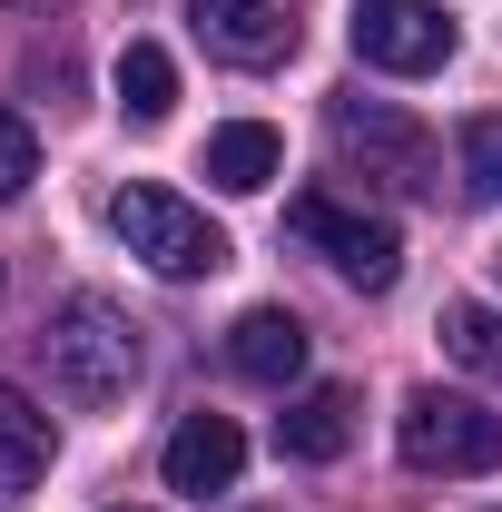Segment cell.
<instances>
[{"instance_id": "5", "label": "cell", "mask_w": 502, "mask_h": 512, "mask_svg": "<svg viewBox=\"0 0 502 512\" xmlns=\"http://www.w3.org/2000/svg\"><path fill=\"white\" fill-rule=\"evenodd\" d=\"M286 227L306 237L345 286H365V296H384L394 276H404V237H394V217H375V207H345L335 188H306L286 197Z\"/></svg>"}, {"instance_id": "17", "label": "cell", "mask_w": 502, "mask_h": 512, "mask_svg": "<svg viewBox=\"0 0 502 512\" xmlns=\"http://www.w3.org/2000/svg\"><path fill=\"white\" fill-rule=\"evenodd\" d=\"M10 10H50V0H10Z\"/></svg>"}, {"instance_id": "1", "label": "cell", "mask_w": 502, "mask_h": 512, "mask_svg": "<svg viewBox=\"0 0 502 512\" xmlns=\"http://www.w3.org/2000/svg\"><path fill=\"white\" fill-rule=\"evenodd\" d=\"M109 237H119L148 276H168V286H188V276H217L227 266V227L188 207L178 188H148V178H128L109 188Z\"/></svg>"}, {"instance_id": "10", "label": "cell", "mask_w": 502, "mask_h": 512, "mask_svg": "<svg viewBox=\"0 0 502 512\" xmlns=\"http://www.w3.org/2000/svg\"><path fill=\"white\" fill-rule=\"evenodd\" d=\"M345 434H355V394H345V384H306V394L276 414V453H286V463H335Z\"/></svg>"}, {"instance_id": "14", "label": "cell", "mask_w": 502, "mask_h": 512, "mask_svg": "<svg viewBox=\"0 0 502 512\" xmlns=\"http://www.w3.org/2000/svg\"><path fill=\"white\" fill-rule=\"evenodd\" d=\"M434 335H443V355H453V365H473L483 384H502V316L483 306V296H453Z\"/></svg>"}, {"instance_id": "6", "label": "cell", "mask_w": 502, "mask_h": 512, "mask_svg": "<svg viewBox=\"0 0 502 512\" xmlns=\"http://www.w3.org/2000/svg\"><path fill=\"white\" fill-rule=\"evenodd\" d=\"M453 10L443 0H355V60L384 79H434L453 60Z\"/></svg>"}, {"instance_id": "3", "label": "cell", "mask_w": 502, "mask_h": 512, "mask_svg": "<svg viewBox=\"0 0 502 512\" xmlns=\"http://www.w3.org/2000/svg\"><path fill=\"white\" fill-rule=\"evenodd\" d=\"M325 138H335V158H345V168H365V178H375V188H394V197H434V188H443L434 128L404 119L394 99H335Z\"/></svg>"}, {"instance_id": "19", "label": "cell", "mask_w": 502, "mask_h": 512, "mask_svg": "<svg viewBox=\"0 0 502 512\" xmlns=\"http://www.w3.org/2000/svg\"><path fill=\"white\" fill-rule=\"evenodd\" d=\"M119 512H128V503H119Z\"/></svg>"}, {"instance_id": "13", "label": "cell", "mask_w": 502, "mask_h": 512, "mask_svg": "<svg viewBox=\"0 0 502 512\" xmlns=\"http://www.w3.org/2000/svg\"><path fill=\"white\" fill-rule=\"evenodd\" d=\"M119 109L138 128H158L168 109H178V60H168L158 40H128V50H119Z\"/></svg>"}, {"instance_id": "16", "label": "cell", "mask_w": 502, "mask_h": 512, "mask_svg": "<svg viewBox=\"0 0 502 512\" xmlns=\"http://www.w3.org/2000/svg\"><path fill=\"white\" fill-rule=\"evenodd\" d=\"M30 178H40V138L20 109H0V197H30Z\"/></svg>"}, {"instance_id": "4", "label": "cell", "mask_w": 502, "mask_h": 512, "mask_svg": "<svg viewBox=\"0 0 502 512\" xmlns=\"http://www.w3.org/2000/svg\"><path fill=\"white\" fill-rule=\"evenodd\" d=\"M394 444H404L414 473H502V414L473 404V394L414 384L404 414H394Z\"/></svg>"}, {"instance_id": "12", "label": "cell", "mask_w": 502, "mask_h": 512, "mask_svg": "<svg viewBox=\"0 0 502 512\" xmlns=\"http://www.w3.org/2000/svg\"><path fill=\"white\" fill-rule=\"evenodd\" d=\"M50 453H60L50 414H40L20 384H0V493H30V483L50 473Z\"/></svg>"}, {"instance_id": "8", "label": "cell", "mask_w": 502, "mask_h": 512, "mask_svg": "<svg viewBox=\"0 0 502 512\" xmlns=\"http://www.w3.org/2000/svg\"><path fill=\"white\" fill-rule=\"evenodd\" d=\"M237 473H247V434H237L227 414H188V424L168 434V493L217 503V493H237Z\"/></svg>"}, {"instance_id": "9", "label": "cell", "mask_w": 502, "mask_h": 512, "mask_svg": "<svg viewBox=\"0 0 502 512\" xmlns=\"http://www.w3.org/2000/svg\"><path fill=\"white\" fill-rule=\"evenodd\" d=\"M227 365L247 384H296L306 375V325L286 316V306H247V316L227 325Z\"/></svg>"}, {"instance_id": "2", "label": "cell", "mask_w": 502, "mask_h": 512, "mask_svg": "<svg viewBox=\"0 0 502 512\" xmlns=\"http://www.w3.org/2000/svg\"><path fill=\"white\" fill-rule=\"evenodd\" d=\"M40 355H50V384L69 404H119L138 384V325L109 296H69L60 316L40 325Z\"/></svg>"}, {"instance_id": "11", "label": "cell", "mask_w": 502, "mask_h": 512, "mask_svg": "<svg viewBox=\"0 0 502 512\" xmlns=\"http://www.w3.org/2000/svg\"><path fill=\"white\" fill-rule=\"evenodd\" d=\"M276 168H286V138H276L266 119H227L217 138H207V178H217L227 197H256Z\"/></svg>"}, {"instance_id": "18", "label": "cell", "mask_w": 502, "mask_h": 512, "mask_svg": "<svg viewBox=\"0 0 502 512\" xmlns=\"http://www.w3.org/2000/svg\"><path fill=\"white\" fill-rule=\"evenodd\" d=\"M493 266H502V256H493Z\"/></svg>"}, {"instance_id": "15", "label": "cell", "mask_w": 502, "mask_h": 512, "mask_svg": "<svg viewBox=\"0 0 502 512\" xmlns=\"http://www.w3.org/2000/svg\"><path fill=\"white\" fill-rule=\"evenodd\" d=\"M453 158H463V197H473V207H502V109L463 119Z\"/></svg>"}, {"instance_id": "7", "label": "cell", "mask_w": 502, "mask_h": 512, "mask_svg": "<svg viewBox=\"0 0 502 512\" xmlns=\"http://www.w3.org/2000/svg\"><path fill=\"white\" fill-rule=\"evenodd\" d=\"M188 30L227 69H276L296 50V0H188Z\"/></svg>"}]
</instances>
